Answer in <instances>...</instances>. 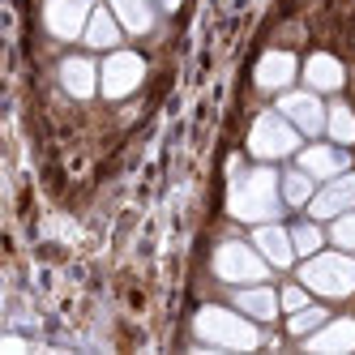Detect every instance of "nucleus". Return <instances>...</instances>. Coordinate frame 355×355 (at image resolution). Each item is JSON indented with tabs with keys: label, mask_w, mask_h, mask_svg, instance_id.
<instances>
[{
	"label": "nucleus",
	"mask_w": 355,
	"mask_h": 355,
	"mask_svg": "<svg viewBox=\"0 0 355 355\" xmlns=\"http://www.w3.org/2000/svg\"><path fill=\"white\" fill-rule=\"evenodd\" d=\"M283 175L274 167H257V171H244L232 180V193H227V210L240 223H274L283 214Z\"/></svg>",
	"instance_id": "1"
},
{
	"label": "nucleus",
	"mask_w": 355,
	"mask_h": 355,
	"mask_svg": "<svg viewBox=\"0 0 355 355\" xmlns=\"http://www.w3.org/2000/svg\"><path fill=\"white\" fill-rule=\"evenodd\" d=\"M261 321H252L248 313L240 309H218V304H206L197 317H193V329L206 347H223V351H252L261 347Z\"/></svg>",
	"instance_id": "2"
},
{
	"label": "nucleus",
	"mask_w": 355,
	"mask_h": 355,
	"mask_svg": "<svg viewBox=\"0 0 355 355\" xmlns=\"http://www.w3.org/2000/svg\"><path fill=\"white\" fill-rule=\"evenodd\" d=\"M300 283L321 300H347L355 295V252H313L300 266Z\"/></svg>",
	"instance_id": "3"
},
{
	"label": "nucleus",
	"mask_w": 355,
	"mask_h": 355,
	"mask_svg": "<svg viewBox=\"0 0 355 355\" xmlns=\"http://www.w3.org/2000/svg\"><path fill=\"white\" fill-rule=\"evenodd\" d=\"M300 129L283 116V112H261L248 129V155H257L261 163H274V159H291L300 155Z\"/></svg>",
	"instance_id": "4"
},
{
	"label": "nucleus",
	"mask_w": 355,
	"mask_h": 355,
	"mask_svg": "<svg viewBox=\"0 0 355 355\" xmlns=\"http://www.w3.org/2000/svg\"><path fill=\"white\" fill-rule=\"evenodd\" d=\"M270 261L261 257L257 244H244V240H227L214 248V274L232 287H248V283H266L270 278Z\"/></svg>",
	"instance_id": "5"
},
{
	"label": "nucleus",
	"mask_w": 355,
	"mask_h": 355,
	"mask_svg": "<svg viewBox=\"0 0 355 355\" xmlns=\"http://www.w3.org/2000/svg\"><path fill=\"white\" fill-rule=\"evenodd\" d=\"M141 82H146V60L137 52H124V47L107 52L103 69H98V90H103V98H129Z\"/></svg>",
	"instance_id": "6"
},
{
	"label": "nucleus",
	"mask_w": 355,
	"mask_h": 355,
	"mask_svg": "<svg viewBox=\"0 0 355 355\" xmlns=\"http://www.w3.org/2000/svg\"><path fill=\"white\" fill-rule=\"evenodd\" d=\"M278 112H283L304 137L325 133V116H329V107L321 103L317 90H283V94H278Z\"/></svg>",
	"instance_id": "7"
},
{
	"label": "nucleus",
	"mask_w": 355,
	"mask_h": 355,
	"mask_svg": "<svg viewBox=\"0 0 355 355\" xmlns=\"http://www.w3.org/2000/svg\"><path fill=\"white\" fill-rule=\"evenodd\" d=\"M90 13H94L90 0H47V5H43V26L52 31V39L73 43V39L86 35Z\"/></svg>",
	"instance_id": "8"
},
{
	"label": "nucleus",
	"mask_w": 355,
	"mask_h": 355,
	"mask_svg": "<svg viewBox=\"0 0 355 355\" xmlns=\"http://www.w3.org/2000/svg\"><path fill=\"white\" fill-rule=\"evenodd\" d=\"M347 210H355V171H343V175H334V180H325L313 193V201H309V214L313 218H329V223H334L338 214H347Z\"/></svg>",
	"instance_id": "9"
},
{
	"label": "nucleus",
	"mask_w": 355,
	"mask_h": 355,
	"mask_svg": "<svg viewBox=\"0 0 355 355\" xmlns=\"http://www.w3.org/2000/svg\"><path fill=\"white\" fill-rule=\"evenodd\" d=\"M300 167L309 171L317 184H325V180H334V175H343V171L351 167V155H347L343 146L317 141V146H304V150H300Z\"/></svg>",
	"instance_id": "10"
},
{
	"label": "nucleus",
	"mask_w": 355,
	"mask_h": 355,
	"mask_svg": "<svg viewBox=\"0 0 355 355\" xmlns=\"http://www.w3.org/2000/svg\"><path fill=\"white\" fill-rule=\"evenodd\" d=\"M304 351H313V355H347L355 351V321L351 317H329L321 329H313L309 338H304Z\"/></svg>",
	"instance_id": "11"
},
{
	"label": "nucleus",
	"mask_w": 355,
	"mask_h": 355,
	"mask_svg": "<svg viewBox=\"0 0 355 355\" xmlns=\"http://www.w3.org/2000/svg\"><path fill=\"white\" fill-rule=\"evenodd\" d=\"M252 244L261 248V257L274 266V270H287L295 266V244H291V232L287 227H278V223H257V232H252Z\"/></svg>",
	"instance_id": "12"
},
{
	"label": "nucleus",
	"mask_w": 355,
	"mask_h": 355,
	"mask_svg": "<svg viewBox=\"0 0 355 355\" xmlns=\"http://www.w3.org/2000/svg\"><path fill=\"white\" fill-rule=\"evenodd\" d=\"M295 73H300V64H295L291 52H266V56L257 60V73H252V82H257V90L283 94V90H291Z\"/></svg>",
	"instance_id": "13"
},
{
	"label": "nucleus",
	"mask_w": 355,
	"mask_h": 355,
	"mask_svg": "<svg viewBox=\"0 0 355 355\" xmlns=\"http://www.w3.org/2000/svg\"><path fill=\"white\" fill-rule=\"evenodd\" d=\"M236 309L240 313H248L252 321H274L278 317V309H283V300H278V291L274 287H266V283H248V287H236Z\"/></svg>",
	"instance_id": "14"
},
{
	"label": "nucleus",
	"mask_w": 355,
	"mask_h": 355,
	"mask_svg": "<svg viewBox=\"0 0 355 355\" xmlns=\"http://www.w3.org/2000/svg\"><path fill=\"white\" fill-rule=\"evenodd\" d=\"M304 82H309V90H317V94H334V90H343L347 73L329 52H313L304 60Z\"/></svg>",
	"instance_id": "15"
},
{
	"label": "nucleus",
	"mask_w": 355,
	"mask_h": 355,
	"mask_svg": "<svg viewBox=\"0 0 355 355\" xmlns=\"http://www.w3.org/2000/svg\"><path fill=\"white\" fill-rule=\"evenodd\" d=\"M60 86L73 94V98H90L98 90V64L90 56H69L60 64Z\"/></svg>",
	"instance_id": "16"
},
{
	"label": "nucleus",
	"mask_w": 355,
	"mask_h": 355,
	"mask_svg": "<svg viewBox=\"0 0 355 355\" xmlns=\"http://www.w3.org/2000/svg\"><path fill=\"white\" fill-rule=\"evenodd\" d=\"M120 35H124V26H120V17H116L112 5H107V9H94V13H90V26H86L82 43L94 47V52H116V47H120Z\"/></svg>",
	"instance_id": "17"
},
{
	"label": "nucleus",
	"mask_w": 355,
	"mask_h": 355,
	"mask_svg": "<svg viewBox=\"0 0 355 355\" xmlns=\"http://www.w3.org/2000/svg\"><path fill=\"white\" fill-rule=\"evenodd\" d=\"M112 13L120 17L124 35H150L155 31V0H112Z\"/></svg>",
	"instance_id": "18"
},
{
	"label": "nucleus",
	"mask_w": 355,
	"mask_h": 355,
	"mask_svg": "<svg viewBox=\"0 0 355 355\" xmlns=\"http://www.w3.org/2000/svg\"><path fill=\"white\" fill-rule=\"evenodd\" d=\"M313 193H317V180H313L304 167L283 171V201H287V206H309Z\"/></svg>",
	"instance_id": "19"
},
{
	"label": "nucleus",
	"mask_w": 355,
	"mask_h": 355,
	"mask_svg": "<svg viewBox=\"0 0 355 355\" xmlns=\"http://www.w3.org/2000/svg\"><path fill=\"white\" fill-rule=\"evenodd\" d=\"M325 133L334 137L338 146H351L355 141V112L347 103H334V107H329V116H325Z\"/></svg>",
	"instance_id": "20"
},
{
	"label": "nucleus",
	"mask_w": 355,
	"mask_h": 355,
	"mask_svg": "<svg viewBox=\"0 0 355 355\" xmlns=\"http://www.w3.org/2000/svg\"><path fill=\"white\" fill-rule=\"evenodd\" d=\"M329 321V313L321 309V304H304V309L300 313H291V321H287V329H291V334L295 338H309L313 334V329H321Z\"/></svg>",
	"instance_id": "21"
},
{
	"label": "nucleus",
	"mask_w": 355,
	"mask_h": 355,
	"mask_svg": "<svg viewBox=\"0 0 355 355\" xmlns=\"http://www.w3.org/2000/svg\"><path fill=\"white\" fill-rule=\"evenodd\" d=\"M291 244H295L300 257H313V252H321L325 236H321V227H317V223H300V227H291Z\"/></svg>",
	"instance_id": "22"
},
{
	"label": "nucleus",
	"mask_w": 355,
	"mask_h": 355,
	"mask_svg": "<svg viewBox=\"0 0 355 355\" xmlns=\"http://www.w3.org/2000/svg\"><path fill=\"white\" fill-rule=\"evenodd\" d=\"M329 240H334L338 248H347V252H355V210H347V214L334 218V227H329Z\"/></svg>",
	"instance_id": "23"
},
{
	"label": "nucleus",
	"mask_w": 355,
	"mask_h": 355,
	"mask_svg": "<svg viewBox=\"0 0 355 355\" xmlns=\"http://www.w3.org/2000/svg\"><path fill=\"white\" fill-rule=\"evenodd\" d=\"M309 295H313V291L304 287V283H295V287H283V291H278V300H283V309H287V313H300L304 304H309Z\"/></svg>",
	"instance_id": "24"
},
{
	"label": "nucleus",
	"mask_w": 355,
	"mask_h": 355,
	"mask_svg": "<svg viewBox=\"0 0 355 355\" xmlns=\"http://www.w3.org/2000/svg\"><path fill=\"white\" fill-rule=\"evenodd\" d=\"M159 9H167V13H171V9H180V0H159Z\"/></svg>",
	"instance_id": "25"
}]
</instances>
